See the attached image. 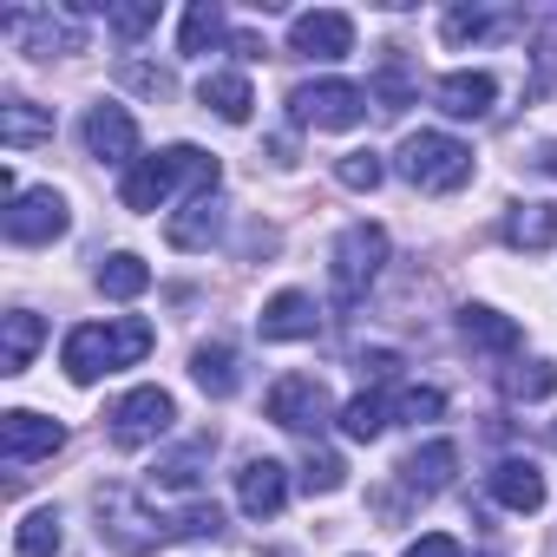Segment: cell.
<instances>
[{"mask_svg":"<svg viewBox=\"0 0 557 557\" xmlns=\"http://www.w3.org/2000/svg\"><path fill=\"white\" fill-rule=\"evenodd\" d=\"M151 322H138V315H119V322H79L73 335H66V348H60V368H66V381H79V387H92L99 374H119V368H138L145 355H151Z\"/></svg>","mask_w":557,"mask_h":557,"instance_id":"1","label":"cell"},{"mask_svg":"<svg viewBox=\"0 0 557 557\" xmlns=\"http://www.w3.org/2000/svg\"><path fill=\"white\" fill-rule=\"evenodd\" d=\"M216 177H223V164H216L210 151H197V145H164L158 158H138V164L125 171L119 197H125V210H158V203H171L177 184H190V197H210Z\"/></svg>","mask_w":557,"mask_h":557,"instance_id":"2","label":"cell"},{"mask_svg":"<svg viewBox=\"0 0 557 557\" xmlns=\"http://www.w3.org/2000/svg\"><path fill=\"white\" fill-rule=\"evenodd\" d=\"M394 171H400L413 190L446 197V190H459V184L472 177V151H466L459 138H446V132H413V138L394 151Z\"/></svg>","mask_w":557,"mask_h":557,"instance_id":"3","label":"cell"},{"mask_svg":"<svg viewBox=\"0 0 557 557\" xmlns=\"http://www.w3.org/2000/svg\"><path fill=\"white\" fill-rule=\"evenodd\" d=\"M387 262V230L381 223H348L335 236V262H329V283H335V302H361L374 289V275Z\"/></svg>","mask_w":557,"mask_h":557,"instance_id":"4","label":"cell"},{"mask_svg":"<svg viewBox=\"0 0 557 557\" xmlns=\"http://www.w3.org/2000/svg\"><path fill=\"white\" fill-rule=\"evenodd\" d=\"M368 106L374 99L361 86H348V79H309V86L289 92V119L296 125H315V132H348V125L368 119Z\"/></svg>","mask_w":557,"mask_h":557,"instance_id":"5","label":"cell"},{"mask_svg":"<svg viewBox=\"0 0 557 557\" xmlns=\"http://www.w3.org/2000/svg\"><path fill=\"white\" fill-rule=\"evenodd\" d=\"M269 420L275 426H289V433H322L329 420H342L335 413V400H329V387L315 381V374H283V381H275L269 387Z\"/></svg>","mask_w":557,"mask_h":557,"instance_id":"6","label":"cell"},{"mask_svg":"<svg viewBox=\"0 0 557 557\" xmlns=\"http://www.w3.org/2000/svg\"><path fill=\"white\" fill-rule=\"evenodd\" d=\"M171 420H177V400L164 394V387H132L119 407H112V446H151V440H164L171 433Z\"/></svg>","mask_w":557,"mask_h":557,"instance_id":"7","label":"cell"},{"mask_svg":"<svg viewBox=\"0 0 557 557\" xmlns=\"http://www.w3.org/2000/svg\"><path fill=\"white\" fill-rule=\"evenodd\" d=\"M66 446V426L34 413V407H14V413H0V459L8 466H34V459H53Z\"/></svg>","mask_w":557,"mask_h":557,"instance_id":"8","label":"cell"},{"mask_svg":"<svg viewBox=\"0 0 557 557\" xmlns=\"http://www.w3.org/2000/svg\"><path fill=\"white\" fill-rule=\"evenodd\" d=\"M66 197L47 184V190H21L14 203H8V216H0V230H8V243H53V236H66Z\"/></svg>","mask_w":557,"mask_h":557,"instance_id":"9","label":"cell"},{"mask_svg":"<svg viewBox=\"0 0 557 557\" xmlns=\"http://www.w3.org/2000/svg\"><path fill=\"white\" fill-rule=\"evenodd\" d=\"M158 531H164V524H151V518H138V498H132L125 485H106V492H99V537H112L119 550H132V557H138V550H151V544H164Z\"/></svg>","mask_w":557,"mask_h":557,"instance_id":"10","label":"cell"},{"mask_svg":"<svg viewBox=\"0 0 557 557\" xmlns=\"http://www.w3.org/2000/svg\"><path fill=\"white\" fill-rule=\"evenodd\" d=\"M348 47H355V21L335 14V8H315V14L289 21V53H302V60H342Z\"/></svg>","mask_w":557,"mask_h":557,"instance_id":"11","label":"cell"},{"mask_svg":"<svg viewBox=\"0 0 557 557\" xmlns=\"http://www.w3.org/2000/svg\"><path fill=\"white\" fill-rule=\"evenodd\" d=\"M86 151H92L99 164H125V171H132V164H138V125H132V112L99 99V106L86 112Z\"/></svg>","mask_w":557,"mask_h":557,"instance_id":"12","label":"cell"},{"mask_svg":"<svg viewBox=\"0 0 557 557\" xmlns=\"http://www.w3.org/2000/svg\"><path fill=\"white\" fill-rule=\"evenodd\" d=\"M236 505L249 511V518H275L289 505V466L283 459H243V472H236Z\"/></svg>","mask_w":557,"mask_h":557,"instance_id":"13","label":"cell"},{"mask_svg":"<svg viewBox=\"0 0 557 557\" xmlns=\"http://www.w3.org/2000/svg\"><path fill=\"white\" fill-rule=\"evenodd\" d=\"M256 329H262V342H315V329H322V309H315V296H302V289H283V296H269V302H262Z\"/></svg>","mask_w":557,"mask_h":557,"instance_id":"14","label":"cell"},{"mask_svg":"<svg viewBox=\"0 0 557 557\" xmlns=\"http://www.w3.org/2000/svg\"><path fill=\"white\" fill-rule=\"evenodd\" d=\"M0 27H27V53H40V60H53V53H79L86 47V34H79V14H8Z\"/></svg>","mask_w":557,"mask_h":557,"instance_id":"15","label":"cell"},{"mask_svg":"<svg viewBox=\"0 0 557 557\" xmlns=\"http://www.w3.org/2000/svg\"><path fill=\"white\" fill-rule=\"evenodd\" d=\"M433 99H440L446 119H485L492 99H498V79H492V73H446V79L433 86Z\"/></svg>","mask_w":557,"mask_h":557,"instance_id":"16","label":"cell"},{"mask_svg":"<svg viewBox=\"0 0 557 557\" xmlns=\"http://www.w3.org/2000/svg\"><path fill=\"white\" fill-rule=\"evenodd\" d=\"M453 472H459V446L453 440H426V446H413L407 459H400V479L413 485V492H446L453 485Z\"/></svg>","mask_w":557,"mask_h":557,"instance_id":"17","label":"cell"},{"mask_svg":"<svg viewBox=\"0 0 557 557\" xmlns=\"http://www.w3.org/2000/svg\"><path fill=\"white\" fill-rule=\"evenodd\" d=\"M485 485H492V498H498L505 511H537V505H544V472H537L531 459H498V466L485 472Z\"/></svg>","mask_w":557,"mask_h":557,"instance_id":"18","label":"cell"},{"mask_svg":"<svg viewBox=\"0 0 557 557\" xmlns=\"http://www.w3.org/2000/svg\"><path fill=\"white\" fill-rule=\"evenodd\" d=\"M171 249H210L216 236H223V203H216V190L210 197H190L177 216H171Z\"/></svg>","mask_w":557,"mask_h":557,"instance_id":"19","label":"cell"},{"mask_svg":"<svg viewBox=\"0 0 557 557\" xmlns=\"http://www.w3.org/2000/svg\"><path fill=\"white\" fill-rule=\"evenodd\" d=\"M47 342V322L34 309H14L8 322H0V374H27V361L40 355Z\"/></svg>","mask_w":557,"mask_h":557,"instance_id":"20","label":"cell"},{"mask_svg":"<svg viewBox=\"0 0 557 557\" xmlns=\"http://www.w3.org/2000/svg\"><path fill=\"white\" fill-rule=\"evenodd\" d=\"M459 335H466L472 348H485V355H511V348H518V322L498 315V309H485V302H466V309H459Z\"/></svg>","mask_w":557,"mask_h":557,"instance_id":"21","label":"cell"},{"mask_svg":"<svg viewBox=\"0 0 557 557\" xmlns=\"http://www.w3.org/2000/svg\"><path fill=\"white\" fill-rule=\"evenodd\" d=\"M40 138H53V106H34V99H8V106H0V145L27 151Z\"/></svg>","mask_w":557,"mask_h":557,"instance_id":"22","label":"cell"},{"mask_svg":"<svg viewBox=\"0 0 557 557\" xmlns=\"http://www.w3.org/2000/svg\"><path fill=\"white\" fill-rule=\"evenodd\" d=\"M197 99H203V112H216L223 125H249V106H256V92H249L243 73H210V79L197 86Z\"/></svg>","mask_w":557,"mask_h":557,"instance_id":"23","label":"cell"},{"mask_svg":"<svg viewBox=\"0 0 557 557\" xmlns=\"http://www.w3.org/2000/svg\"><path fill=\"white\" fill-rule=\"evenodd\" d=\"M190 381H197L210 400H230L236 381H243V374H236V348H230V342H203V348L190 355Z\"/></svg>","mask_w":557,"mask_h":557,"instance_id":"24","label":"cell"},{"mask_svg":"<svg viewBox=\"0 0 557 557\" xmlns=\"http://www.w3.org/2000/svg\"><path fill=\"white\" fill-rule=\"evenodd\" d=\"M505 243L511 249H550L557 243V203H511Z\"/></svg>","mask_w":557,"mask_h":557,"instance_id":"25","label":"cell"},{"mask_svg":"<svg viewBox=\"0 0 557 557\" xmlns=\"http://www.w3.org/2000/svg\"><path fill=\"white\" fill-rule=\"evenodd\" d=\"M99 289H106L112 302L145 296V289H151V262H145V256H132V249H112V256L99 262Z\"/></svg>","mask_w":557,"mask_h":557,"instance_id":"26","label":"cell"},{"mask_svg":"<svg viewBox=\"0 0 557 557\" xmlns=\"http://www.w3.org/2000/svg\"><path fill=\"white\" fill-rule=\"evenodd\" d=\"M210 453H216V433H197V440H190L184 453L158 459L151 485H164V492H184V485H197V479H203V466H210Z\"/></svg>","mask_w":557,"mask_h":557,"instance_id":"27","label":"cell"},{"mask_svg":"<svg viewBox=\"0 0 557 557\" xmlns=\"http://www.w3.org/2000/svg\"><path fill=\"white\" fill-rule=\"evenodd\" d=\"M387 119H400L407 106H413V73H407V60H400V47H387V60H381V73H374V92H368Z\"/></svg>","mask_w":557,"mask_h":557,"instance_id":"28","label":"cell"},{"mask_svg":"<svg viewBox=\"0 0 557 557\" xmlns=\"http://www.w3.org/2000/svg\"><path fill=\"white\" fill-rule=\"evenodd\" d=\"M14 550H21V557H53V550H60V511H53V505H47V511H27L21 531H14Z\"/></svg>","mask_w":557,"mask_h":557,"instance_id":"29","label":"cell"},{"mask_svg":"<svg viewBox=\"0 0 557 557\" xmlns=\"http://www.w3.org/2000/svg\"><path fill=\"white\" fill-rule=\"evenodd\" d=\"M216 40H223V14L210 8V0H197V8L184 14V34H177V53H190V60H197V53H210Z\"/></svg>","mask_w":557,"mask_h":557,"instance_id":"30","label":"cell"},{"mask_svg":"<svg viewBox=\"0 0 557 557\" xmlns=\"http://www.w3.org/2000/svg\"><path fill=\"white\" fill-rule=\"evenodd\" d=\"M511 27V14H485V8H459V14H446V40L453 47H466V40H492V34H505Z\"/></svg>","mask_w":557,"mask_h":557,"instance_id":"31","label":"cell"},{"mask_svg":"<svg viewBox=\"0 0 557 557\" xmlns=\"http://www.w3.org/2000/svg\"><path fill=\"white\" fill-rule=\"evenodd\" d=\"M342 433H348V440H381V433H387V400H381V394H355V400L342 407Z\"/></svg>","mask_w":557,"mask_h":557,"instance_id":"32","label":"cell"},{"mask_svg":"<svg viewBox=\"0 0 557 557\" xmlns=\"http://www.w3.org/2000/svg\"><path fill=\"white\" fill-rule=\"evenodd\" d=\"M381 177H387L381 151H342L335 158V184L342 190H381Z\"/></svg>","mask_w":557,"mask_h":557,"instance_id":"33","label":"cell"},{"mask_svg":"<svg viewBox=\"0 0 557 557\" xmlns=\"http://www.w3.org/2000/svg\"><path fill=\"white\" fill-rule=\"evenodd\" d=\"M550 387H557V368H550V361H524V368L505 374V394H511V400H544Z\"/></svg>","mask_w":557,"mask_h":557,"instance_id":"34","label":"cell"},{"mask_svg":"<svg viewBox=\"0 0 557 557\" xmlns=\"http://www.w3.org/2000/svg\"><path fill=\"white\" fill-rule=\"evenodd\" d=\"M216 531H223L216 505H184L177 518H164V537H216Z\"/></svg>","mask_w":557,"mask_h":557,"instance_id":"35","label":"cell"},{"mask_svg":"<svg viewBox=\"0 0 557 557\" xmlns=\"http://www.w3.org/2000/svg\"><path fill=\"white\" fill-rule=\"evenodd\" d=\"M106 27H112L119 40H138V34H151V27H158V0H132V8H106Z\"/></svg>","mask_w":557,"mask_h":557,"instance_id":"36","label":"cell"},{"mask_svg":"<svg viewBox=\"0 0 557 557\" xmlns=\"http://www.w3.org/2000/svg\"><path fill=\"white\" fill-rule=\"evenodd\" d=\"M119 79H125L132 92H145V99H171V92H177V86H171V73H164V66H145V60H125V66H119Z\"/></svg>","mask_w":557,"mask_h":557,"instance_id":"37","label":"cell"},{"mask_svg":"<svg viewBox=\"0 0 557 557\" xmlns=\"http://www.w3.org/2000/svg\"><path fill=\"white\" fill-rule=\"evenodd\" d=\"M302 485H309V492H342V485H348V466H342L335 453H309V459H302Z\"/></svg>","mask_w":557,"mask_h":557,"instance_id":"38","label":"cell"},{"mask_svg":"<svg viewBox=\"0 0 557 557\" xmlns=\"http://www.w3.org/2000/svg\"><path fill=\"white\" fill-rule=\"evenodd\" d=\"M394 413L413 420V426H420V420H440V413H446V394H440V387H407V394L394 400Z\"/></svg>","mask_w":557,"mask_h":557,"instance_id":"39","label":"cell"},{"mask_svg":"<svg viewBox=\"0 0 557 557\" xmlns=\"http://www.w3.org/2000/svg\"><path fill=\"white\" fill-rule=\"evenodd\" d=\"M400 557H466V544H459V537H446V531H426V537H413Z\"/></svg>","mask_w":557,"mask_h":557,"instance_id":"40","label":"cell"},{"mask_svg":"<svg viewBox=\"0 0 557 557\" xmlns=\"http://www.w3.org/2000/svg\"><path fill=\"white\" fill-rule=\"evenodd\" d=\"M361 374H374V381H394V374H400V355L374 348V355H361Z\"/></svg>","mask_w":557,"mask_h":557,"instance_id":"41","label":"cell"},{"mask_svg":"<svg viewBox=\"0 0 557 557\" xmlns=\"http://www.w3.org/2000/svg\"><path fill=\"white\" fill-rule=\"evenodd\" d=\"M537 171H544V177H557V138H544V145H537Z\"/></svg>","mask_w":557,"mask_h":557,"instance_id":"42","label":"cell"},{"mask_svg":"<svg viewBox=\"0 0 557 557\" xmlns=\"http://www.w3.org/2000/svg\"><path fill=\"white\" fill-rule=\"evenodd\" d=\"M550 446H557V420H550Z\"/></svg>","mask_w":557,"mask_h":557,"instance_id":"43","label":"cell"}]
</instances>
